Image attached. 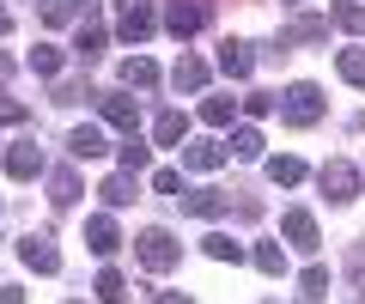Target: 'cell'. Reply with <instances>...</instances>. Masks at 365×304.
Returning a JSON list of instances; mask_svg holds the SVG:
<instances>
[{
    "label": "cell",
    "mask_w": 365,
    "mask_h": 304,
    "mask_svg": "<svg viewBox=\"0 0 365 304\" xmlns=\"http://www.w3.org/2000/svg\"><path fill=\"white\" fill-rule=\"evenodd\" d=\"M201 250H207L213 262H244V243H232L225 231H207V238H201Z\"/></svg>",
    "instance_id": "cell-22"
},
{
    "label": "cell",
    "mask_w": 365,
    "mask_h": 304,
    "mask_svg": "<svg viewBox=\"0 0 365 304\" xmlns=\"http://www.w3.org/2000/svg\"><path fill=\"white\" fill-rule=\"evenodd\" d=\"M153 25H158L153 0H116V37L122 43H146V37H153Z\"/></svg>",
    "instance_id": "cell-2"
},
{
    "label": "cell",
    "mask_w": 365,
    "mask_h": 304,
    "mask_svg": "<svg viewBox=\"0 0 365 304\" xmlns=\"http://www.w3.org/2000/svg\"><path fill=\"white\" fill-rule=\"evenodd\" d=\"M280 238H287L292 250H317V219H311L304 207H292L287 219H280Z\"/></svg>",
    "instance_id": "cell-12"
},
{
    "label": "cell",
    "mask_w": 365,
    "mask_h": 304,
    "mask_svg": "<svg viewBox=\"0 0 365 304\" xmlns=\"http://www.w3.org/2000/svg\"><path fill=\"white\" fill-rule=\"evenodd\" d=\"M0 31H13V13H6V6H0Z\"/></svg>",
    "instance_id": "cell-39"
},
{
    "label": "cell",
    "mask_w": 365,
    "mask_h": 304,
    "mask_svg": "<svg viewBox=\"0 0 365 304\" xmlns=\"http://www.w3.org/2000/svg\"><path fill=\"white\" fill-rule=\"evenodd\" d=\"M0 304H25V292H19V286H0Z\"/></svg>",
    "instance_id": "cell-37"
},
{
    "label": "cell",
    "mask_w": 365,
    "mask_h": 304,
    "mask_svg": "<svg viewBox=\"0 0 365 304\" xmlns=\"http://www.w3.org/2000/svg\"><path fill=\"white\" fill-rule=\"evenodd\" d=\"M244 110H250V116H274V110H280V98H274V92H250Z\"/></svg>",
    "instance_id": "cell-35"
},
{
    "label": "cell",
    "mask_w": 365,
    "mask_h": 304,
    "mask_svg": "<svg viewBox=\"0 0 365 304\" xmlns=\"http://www.w3.org/2000/svg\"><path fill=\"white\" fill-rule=\"evenodd\" d=\"M98 195H104V207H128V201L140 195V189H134V171H116V177H104V189H98Z\"/></svg>",
    "instance_id": "cell-17"
},
{
    "label": "cell",
    "mask_w": 365,
    "mask_h": 304,
    "mask_svg": "<svg viewBox=\"0 0 365 304\" xmlns=\"http://www.w3.org/2000/svg\"><path fill=\"white\" fill-rule=\"evenodd\" d=\"M299 286H304V298H329V268H304Z\"/></svg>",
    "instance_id": "cell-32"
},
{
    "label": "cell",
    "mask_w": 365,
    "mask_h": 304,
    "mask_svg": "<svg viewBox=\"0 0 365 304\" xmlns=\"http://www.w3.org/2000/svg\"><path fill=\"white\" fill-rule=\"evenodd\" d=\"M225 146L220 140H182V171H220Z\"/></svg>",
    "instance_id": "cell-10"
},
{
    "label": "cell",
    "mask_w": 365,
    "mask_h": 304,
    "mask_svg": "<svg viewBox=\"0 0 365 304\" xmlns=\"http://www.w3.org/2000/svg\"><path fill=\"white\" fill-rule=\"evenodd\" d=\"M225 207H232L225 189H182V213H195V219H220Z\"/></svg>",
    "instance_id": "cell-8"
},
{
    "label": "cell",
    "mask_w": 365,
    "mask_h": 304,
    "mask_svg": "<svg viewBox=\"0 0 365 304\" xmlns=\"http://www.w3.org/2000/svg\"><path fill=\"white\" fill-rule=\"evenodd\" d=\"M341 80H347V85H365V49H341Z\"/></svg>",
    "instance_id": "cell-30"
},
{
    "label": "cell",
    "mask_w": 365,
    "mask_h": 304,
    "mask_svg": "<svg viewBox=\"0 0 365 304\" xmlns=\"http://www.w3.org/2000/svg\"><path fill=\"white\" fill-rule=\"evenodd\" d=\"M98 104H104V122H110V128L140 134V104H134V98H122V92H98Z\"/></svg>",
    "instance_id": "cell-7"
},
{
    "label": "cell",
    "mask_w": 365,
    "mask_h": 304,
    "mask_svg": "<svg viewBox=\"0 0 365 304\" xmlns=\"http://www.w3.org/2000/svg\"><path fill=\"white\" fill-rule=\"evenodd\" d=\"M158 304H195V298H182V292H158Z\"/></svg>",
    "instance_id": "cell-38"
},
{
    "label": "cell",
    "mask_w": 365,
    "mask_h": 304,
    "mask_svg": "<svg viewBox=\"0 0 365 304\" xmlns=\"http://www.w3.org/2000/svg\"><path fill=\"white\" fill-rule=\"evenodd\" d=\"M153 189H158V195H170V201H182V171H170V164H165V171H153Z\"/></svg>",
    "instance_id": "cell-34"
},
{
    "label": "cell",
    "mask_w": 365,
    "mask_h": 304,
    "mask_svg": "<svg viewBox=\"0 0 365 304\" xmlns=\"http://www.w3.org/2000/svg\"><path fill=\"white\" fill-rule=\"evenodd\" d=\"M287 6H299V0H287Z\"/></svg>",
    "instance_id": "cell-40"
},
{
    "label": "cell",
    "mask_w": 365,
    "mask_h": 304,
    "mask_svg": "<svg viewBox=\"0 0 365 304\" xmlns=\"http://www.w3.org/2000/svg\"><path fill=\"white\" fill-rule=\"evenodd\" d=\"M182 128H189V122H182L177 110H158V122H153V140H158V146H177V140H182Z\"/></svg>",
    "instance_id": "cell-23"
},
{
    "label": "cell",
    "mask_w": 365,
    "mask_h": 304,
    "mask_svg": "<svg viewBox=\"0 0 365 304\" xmlns=\"http://www.w3.org/2000/svg\"><path fill=\"white\" fill-rule=\"evenodd\" d=\"M170 85H177V92H201V85H207V61H201V55H182V61L170 67Z\"/></svg>",
    "instance_id": "cell-15"
},
{
    "label": "cell",
    "mask_w": 365,
    "mask_h": 304,
    "mask_svg": "<svg viewBox=\"0 0 365 304\" xmlns=\"http://www.w3.org/2000/svg\"><path fill=\"white\" fill-rule=\"evenodd\" d=\"M232 98H207V104H201V122H207V128H225V122H232Z\"/></svg>",
    "instance_id": "cell-29"
},
{
    "label": "cell",
    "mask_w": 365,
    "mask_h": 304,
    "mask_svg": "<svg viewBox=\"0 0 365 304\" xmlns=\"http://www.w3.org/2000/svg\"><path fill=\"white\" fill-rule=\"evenodd\" d=\"M280 116H287L292 128H311V122L323 116V92H317L311 80H299V85H287V98H280Z\"/></svg>",
    "instance_id": "cell-3"
},
{
    "label": "cell",
    "mask_w": 365,
    "mask_h": 304,
    "mask_svg": "<svg viewBox=\"0 0 365 304\" xmlns=\"http://www.w3.org/2000/svg\"><path fill=\"white\" fill-rule=\"evenodd\" d=\"M0 73H6V61H0Z\"/></svg>",
    "instance_id": "cell-41"
},
{
    "label": "cell",
    "mask_w": 365,
    "mask_h": 304,
    "mask_svg": "<svg viewBox=\"0 0 365 304\" xmlns=\"http://www.w3.org/2000/svg\"><path fill=\"white\" fill-rule=\"evenodd\" d=\"M116 159H122V171H146V164H153V146H146L140 134H122Z\"/></svg>",
    "instance_id": "cell-19"
},
{
    "label": "cell",
    "mask_w": 365,
    "mask_h": 304,
    "mask_svg": "<svg viewBox=\"0 0 365 304\" xmlns=\"http://www.w3.org/2000/svg\"><path fill=\"white\" fill-rule=\"evenodd\" d=\"M256 268L262 274H287V250L280 243H256Z\"/></svg>",
    "instance_id": "cell-28"
},
{
    "label": "cell",
    "mask_w": 365,
    "mask_h": 304,
    "mask_svg": "<svg viewBox=\"0 0 365 304\" xmlns=\"http://www.w3.org/2000/svg\"><path fill=\"white\" fill-rule=\"evenodd\" d=\"M268 177H274L280 189H299V183H304V164H299V159H268Z\"/></svg>",
    "instance_id": "cell-25"
},
{
    "label": "cell",
    "mask_w": 365,
    "mask_h": 304,
    "mask_svg": "<svg viewBox=\"0 0 365 304\" xmlns=\"http://www.w3.org/2000/svg\"><path fill=\"white\" fill-rule=\"evenodd\" d=\"M98 13V0H49V6H43V19H49V25H67V19H91Z\"/></svg>",
    "instance_id": "cell-20"
},
{
    "label": "cell",
    "mask_w": 365,
    "mask_h": 304,
    "mask_svg": "<svg viewBox=\"0 0 365 304\" xmlns=\"http://www.w3.org/2000/svg\"><path fill=\"white\" fill-rule=\"evenodd\" d=\"M19 262L37 268V274H61V250H55V238H43V231L19 238Z\"/></svg>",
    "instance_id": "cell-5"
},
{
    "label": "cell",
    "mask_w": 365,
    "mask_h": 304,
    "mask_svg": "<svg viewBox=\"0 0 365 304\" xmlns=\"http://www.w3.org/2000/svg\"><path fill=\"white\" fill-rule=\"evenodd\" d=\"M232 152H237V159H262V134L256 128H237L232 134Z\"/></svg>",
    "instance_id": "cell-31"
},
{
    "label": "cell",
    "mask_w": 365,
    "mask_h": 304,
    "mask_svg": "<svg viewBox=\"0 0 365 304\" xmlns=\"http://www.w3.org/2000/svg\"><path fill=\"white\" fill-rule=\"evenodd\" d=\"M25 116H31V110L19 104V98H0V122H6V128H13V122H25Z\"/></svg>",
    "instance_id": "cell-36"
},
{
    "label": "cell",
    "mask_w": 365,
    "mask_h": 304,
    "mask_svg": "<svg viewBox=\"0 0 365 304\" xmlns=\"http://www.w3.org/2000/svg\"><path fill=\"white\" fill-rule=\"evenodd\" d=\"M73 304H79V298H73Z\"/></svg>",
    "instance_id": "cell-43"
},
{
    "label": "cell",
    "mask_w": 365,
    "mask_h": 304,
    "mask_svg": "<svg viewBox=\"0 0 365 304\" xmlns=\"http://www.w3.org/2000/svg\"><path fill=\"white\" fill-rule=\"evenodd\" d=\"M86 243H91L98 256H116V250H122V231H116V219H110V213H91V219H86Z\"/></svg>",
    "instance_id": "cell-11"
},
{
    "label": "cell",
    "mask_w": 365,
    "mask_h": 304,
    "mask_svg": "<svg viewBox=\"0 0 365 304\" xmlns=\"http://www.w3.org/2000/svg\"><path fill=\"white\" fill-rule=\"evenodd\" d=\"M67 152H73V159H104L110 140H104V128H91V122H86V128L67 134Z\"/></svg>",
    "instance_id": "cell-13"
},
{
    "label": "cell",
    "mask_w": 365,
    "mask_h": 304,
    "mask_svg": "<svg viewBox=\"0 0 365 304\" xmlns=\"http://www.w3.org/2000/svg\"><path fill=\"white\" fill-rule=\"evenodd\" d=\"M335 25L341 31H365V6H359V0H341V6H335Z\"/></svg>",
    "instance_id": "cell-33"
},
{
    "label": "cell",
    "mask_w": 365,
    "mask_h": 304,
    "mask_svg": "<svg viewBox=\"0 0 365 304\" xmlns=\"http://www.w3.org/2000/svg\"><path fill=\"white\" fill-rule=\"evenodd\" d=\"M323 37H329V19H311V13H304V19H292V25H287L280 49H287V43H323Z\"/></svg>",
    "instance_id": "cell-18"
},
{
    "label": "cell",
    "mask_w": 365,
    "mask_h": 304,
    "mask_svg": "<svg viewBox=\"0 0 365 304\" xmlns=\"http://www.w3.org/2000/svg\"><path fill=\"white\" fill-rule=\"evenodd\" d=\"M98 298H104V304H122V298H128V280H122L116 268H104V274H98Z\"/></svg>",
    "instance_id": "cell-27"
},
{
    "label": "cell",
    "mask_w": 365,
    "mask_h": 304,
    "mask_svg": "<svg viewBox=\"0 0 365 304\" xmlns=\"http://www.w3.org/2000/svg\"><path fill=\"white\" fill-rule=\"evenodd\" d=\"M31 73H43V80H55V73H61V49H49V43H37V49H31Z\"/></svg>",
    "instance_id": "cell-26"
},
{
    "label": "cell",
    "mask_w": 365,
    "mask_h": 304,
    "mask_svg": "<svg viewBox=\"0 0 365 304\" xmlns=\"http://www.w3.org/2000/svg\"><path fill=\"white\" fill-rule=\"evenodd\" d=\"M122 85H128V92H153V85H158V67L146 61V55H128V61H122Z\"/></svg>",
    "instance_id": "cell-16"
},
{
    "label": "cell",
    "mask_w": 365,
    "mask_h": 304,
    "mask_svg": "<svg viewBox=\"0 0 365 304\" xmlns=\"http://www.w3.org/2000/svg\"><path fill=\"white\" fill-rule=\"evenodd\" d=\"M49 201H55V207H73V201H79V177L73 171H55L49 177Z\"/></svg>",
    "instance_id": "cell-24"
},
{
    "label": "cell",
    "mask_w": 365,
    "mask_h": 304,
    "mask_svg": "<svg viewBox=\"0 0 365 304\" xmlns=\"http://www.w3.org/2000/svg\"><path fill=\"white\" fill-rule=\"evenodd\" d=\"M6 177H19V183L43 177V146H37V140H19L13 152H6Z\"/></svg>",
    "instance_id": "cell-9"
},
{
    "label": "cell",
    "mask_w": 365,
    "mask_h": 304,
    "mask_svg": "<svg viewBox=\"0 0 365 304\" xmlns=\"http://www.w3.org/2000/svg\"><path fill=\"white\" fill-rule=\"evenodd\" d=\"M256 43H220V67H225V80H250V67H256Z\"/></svg>",
    "instance_id": "cell-14"
},
{
    "label": "cell",
    "mask_w": 365,
    "mask_h": 304,
    "mask_svg": "<svg viewBox=\"0 0 365 304\" xmlns=\"http://www.w3.org/2000/svg\"><path fill=\"white\" fill-rule=\"evenodd\" d=\"M274 304H280V298H274Z\"/></svg>",
    "instance_id": "cell-42"
},
{
    "label": "cell",
    "mask_w": 365,
    "mask_h": 304,
    "mask_svg": "<svg viewBox=\"0 0 365 304\" xmlns=\"http://www.w3.org/2000/svg\"><path fill=\"white\" fill-rule=\"evenodd\" d=\"M134 256H140V262L153 268V274H165V268H177V262H182V243L170 238L165 225H146L140 238H134Z\"/></svg>",
    "instance_id": "cell-1"
},
{
    "label": "cell",
    "mask_w": 365,
    "mask_h": 304,
    "mask_svg": "<svg viewBox=\"0 0 365 304\" xmlns=\"http://www.w3.org/2000/svg\"><path fill=\"white\" fill-rule=\"evenodd\" d=\"M317 183H323L329 201H353V195H359V171H353L347 159H329L323 171H317Z\"/></svg>",
    "instance_id": "cell-6"
},
{
    "label": "cell",
    "mask_w": 365,
    "mask_h": 304,
    "mask_svg": "<svg viewBox=\"0 0 365 304\" xmlns=\"http://www.w3.org/2000/svg\"><path fill=\"white\" fill-rule=\"evenodd\" d=\"M201 25H207V6H201V0H170V6H165V31L177 43H189Z\"/></svg>",
    "instance_id": "cell-4"
},
{
    "label": "cell",
    "mask_w": 365,
    "mask_h": 304,
    "mask_svg": "<svg viewBox=\"0 0 365 304\" xmlns=\"http://www.w3.org/2000/svg\"><path fill=\"white\" fill-rule=\"evenodd\" d=\"M73 55H79V61H98V55H104V25H91V19H86V25H79Z\"/></svg>",
    "instance_id": "cell-21"
}]
</instances>
